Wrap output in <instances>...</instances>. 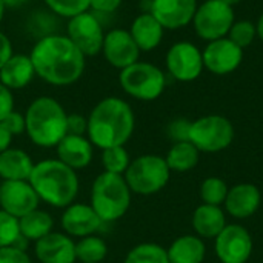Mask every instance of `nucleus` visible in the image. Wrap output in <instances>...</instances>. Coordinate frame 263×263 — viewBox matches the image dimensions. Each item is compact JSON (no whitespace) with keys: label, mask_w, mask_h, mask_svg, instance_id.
Here are the masks:
<instances>
[{"label":"nucleus","mask_w":263,"mask_h":263,"mask_svg":"<svg viewBox=\"0 0 263 263\" xmlns=\"http://www.w3.org/2000/svg\"><path fill=\"white\" fill-rule=\"evenodd\" d=\"M35 69L29 55L12 54L0 68V83L8 89H22L34 77Z\"/></svg>","instance_id":"21"},{"label":"nucleus","mask_w":263,"mask_h":263,"mask_svg":"<svg viewBox=\"0 0 263 263\" xmlns=\"http://www.w3.org/2000/svg\"><path fill=\"white\" fill-rule=\"evenodd\" d=\"M220 2H223V3H227V5H230V6H236V5H239L242 0H220Z\"/></svg>","instance_id":"45"},{"label":"nucleus","mask_w":263,"mask_h":263,"mask_svg":"<svg viewBox=\"0 0 263 263\" xmlns=\"http://www.w3.org/2000/svg\"><path fill=\"white\" fill-rule=\"evenodd\" d=\"M102 163L106 173H112V174H120L123 176L125 171L128 170L131 160H129V154L125 149V146H112V148H106L102 149Z\"/></svg>","instance_id":"31"},{"label":"nucleus","mask_w":263,"mask_h":263,"mask_svg":"<svg viewBox=\"0 0 263 263\" xmlns=\"http://www.w3.org/2000/svg\"><path fill=\"white\" fill-rule=\"evenodd\" d=\"M262 194L260 190L253 183H239L228 190V196L223 206L234 219H248L254 216L260 206Z\"/></svg>","instance_id":"17"},{"label":"nucleus","mask_w":263,"mask_h":263,"mask_svg":"<svg viewBox=\"0 0 263 263\" xmlns=\"http://www.w3.org/2000/svg\"><path fill=\"white\" fill-rule=\"evenodd\" d=\"M136 126L133 108L123 99L106 97L100 100L88 117V139L100 149L125 146Z\"/></svg>","instance_id":"2"},{"label":"nucleus","mask_w":263,"mask_h":263,"mask_svg":"<svg viewBox=\"0 0 263 263\" xmlns=\"http://www.w3.org/2000/svg\"><path fill=\"white\" fill-rule=\"evenodd\" d=\"M39 202L40 199L28 180L3 182L0 185V206L15 219L37 210Z\"/></svg>","instance_id":"14"},{"label":"nucleus","mask_w":263,"mask_h":263,"mask_svg":"<svg viewBox=\"0 0 263 263\" xmlns=\"http://www.w3.org/2000/svg\"><path fill=\"white\" fill-rule=\"evenodd\" d=\"M28 182L39 199L54 208L69 206L79 194L76 171L59 159H46L35 163Z\"/></svg>","instance_id":"3"},{"label":"nucleus","mask_w":263,"mask_h":263,"mask_svg":"<svg viewBox=\"0 0 263 263\" xmlns=\"http://www.w3.org/2000/svg\"><path fill=\"white\" fill-rule=\"evenodd\" d=\"M100 217L96 214L91 205L71 203L62 214V227L72 237L92 236L102 227Z\"/></svg>","instance_id":"18"},{"label":"nucleus","mask_w":263,"mask_h":263,"mask_svg":"<svg viewBox=\"0 0 263 263\" xmlns=\"http://www.w3.org/2000/svg\"><path fill=\"white\" fill-rule=\"evenodd\" d=\"M236 20L234 8L220 0H205L196 9L193 26L199 39L213 42L227 37Z\"/></svg>","instance_id":"9"},{"label":"nucleus","mask_w":263,"mask_h":263,"mask_svg":"<svg viewBox=\"0 0 263 263\" xmlns=\"http://www.w3.org/2000/svg\"><path fill=\"white\" fill-rule=\"evenodd\" d=\"M203 66L214 76H228L234 72L243 62V49L233 43L228 37L206 42L202 51Z\"/></svg>","instance_id":"12"},{"label":"nucleus","mask_w":263,"mask_h":263,"mask_svg":"<svg viewBox=\"0 0 263 263\" xmlns=\"http://www.w3.org/2000/svg\"><path fill=\"white\" fill-rule=\"evenodd\" d=\"M0 263H32L25 250L15 247L0 248Z\"/></svg>","instance_id":"36"},{"label":"nucleus","mask_w":263,"mask_h":263,"mask_svg":"<svg viewBox=\"0 0 263 263\" xmlns=\"http://www.w3.org/2000/svg\"><path fill=\"white\" fill-rule=\"evenodd\" d=\"M14 111V97L11 89H8L5 85L0 83V122Z\"/></svg>","instance_id":"39"},{"label":"nucleus","mask_w":263,"mask_h":263,"mask_svg":"<svg viewBox=\"0 0 263 263\" xmlns=\"http://www.w3.org/2000/svg\"><path fill=\"white\" fill-rule=\"evenodd\" d=\"M197 6V0H151L149 12L165 29H180L193 22Z\"/></svg>","instance_id":"16"},{"label":"nucleus","mask_w":263,"mask_h":263,"mask_svg":"<svg viewBox=\"0 0 263 263\" xmlns=\"http://www.w3.org/2000/svg\"><path fill=\"white\" fill-rule=\"evenodd\" d=\"M108 254V247L103 239L97 236L82 237L76 243V259L82 263H100Z\"/></svg>","instance_id":"28"},{"label":"nucleus","mask_w":263,"mask_h":263,"mask_svg":"<svg viewBox=\"0 0 263 263\" xmlns=\"http://www.w3.org/2000/svg\"><path fill=\"white\" fill-rule=\"evenodd\" d=\"M29 57L35 74L55 86L77 82L85 71V55L68 35L51 34L42 37L34 45Z\"/></svg>","instance_id":"1"},{"label":"nucleus","mask_w":263,"mask_h":263,"mask_svg":"<svg viewBox=\"0 0 263 263\" xmlns=\"http://www.w3.org/2000/svg\"><path fill=\"white\" fill-rule=\"evenodd\" d=\"M12 55V45L9 42V39L0 32V68L5 65V62Z\"/></svg>","instance_id":"41"},{"label":"nucleus","mask_w":263,"mask_h":263,"mask_svg":"<svg viewBox=\"0 0 263 263\" xmlns=\"http://www.w3.org/2000/svg\"><path fill=\"white\" fill-rule=\"evenodd\" d=\"M5 8H20L22 5L28 3L29 0H2Z\"/></svg>","instance_id":"43"},{"label":"nucleus","mask_w":263,"mask_h":263,"mask_svg":"<svg viewBox=\"0 0 263 263\" xmlns=\"http://www.w3.org/2000/svg\"><path fill=\"white\" fill-rule=\"evenodd\" d=\"M233 43H236L239 48L245 49L253 45V42L257 39V29L256 23L248 20V18H240L234 20L228 35H227Z\"/></svg>","instance_id":"32"},{"label":"nucleus","mask_w":263,"mask_h":263,"mask_svg":"<svg viewBox=\"0 0 263 263\" xmlns=\"http://www.w3.org/2000/svg\"><path fill=\"white\" fill-rule=\"evenodd\" d=\"M5 5H3V2L0 0V22H2V18H3V15H5Z\"/></svg>","instance_id":"46"},{"label":"nucleus","mask_w":263,"mask_h":263,"mask_svg":"<svg viewBox=\"0 0 263 263\" xmlns=\"http://www.w3.org/2000/svg\"><path fill=\"white\" fill-rule=\"evenodd\" d=\"M199 159H200V151L191 142H176L170 148L165 157L168 168L176 173L191 171L193 168L197 166Z\"/></svg>","instance_id":"27"},{"label":"nucleus","mask_w":263,"mask_h":263,"mask_svg":"<svg viewBox=\"0 0 263 263\" xmlns=\"http://www.w3.org/2000/svg\"><path fill=\"white\" fill-rule=\"evenodd\" d=\"M256 29H257V39H260L263 42V12L256 22Z\"/></svg>","instance_id":"44"},{"label":"nucleus","mask_w":263,"mask_h":263,"mask_svg":"<svg viewBox=\"0 0 263 263\" xmlns=\"http://www.w3.org/2000/svg\"><path fill=\"white\" fill-rule=\"evenodd\" d=\"M57 159L69 168H86L92 160V143L85 136L66 134L57 143Z\"/></svg>","instance_id":"20"},{"label":"nucleus","mask_w":263,"mask_h":263,"mask_svg":"<svg viewBox=\"0 0 263 263\" xmlns=\"http://www.w3.org/2000/svg\"><path fill=\"white\" fill-rule=\"evenodd\" d=\"M131 205V190L120 174L103 171L91 188V206L100 220L116 222L122 219Z\"/></svg>","instance_id":"5"},{"label":"nucleus","mask_w":263,"mask_h":263,"mask_svg":"<svg viewBox=\"0 0 263 263\" xmlns=\"http://www.w3.org/2000/svg\"><path fill=\"white\" fill-rule=\"evenodd\" d=\"M228 185L220 177H208L202 182L199 194L203 203L206 205H223L227 196H228Z\"/></svg>","instance_id":"30"},{"label":"nucleus","mask_w":263,"mask_h":263,"mask_svg":"<svg viewBox=\"0 0 263 263\" xmlns=\"http://www.w3.org/2000/svg\"><path fill=\"white\" fill-rule=\"evenodd\" d=\"M253 237L237 223L227 225L216 237L214 250L220 263H247L253 254Z\"/></svg>","instance_id":"11"},{"label":"nucleus","mask_w":263,"mask_h":263,"mask_svg":"<svg viewBox=\"0 0 263 263\" xmlns=\"http://www.w3.org/2000/svg\"><path fill=\"white\" fill-rule=\"evenodd\" d=\"M190 126L191 122L186 119H177L170 123L168 136L176 142H190Z\"/></svg>","instance_id":"35"},{"label":"nucleus","mask_w":263,"mask_h":263,"mask_svg":"<svg viewBox=\"0 0 263 263\" xmlns=\"http://www.w3.org/2000/svg\"><path fill=\"white\" fill-rule=\"evenodd\" d=\"M168 72L179 82H193L203 72L202 49L191 42H177L170 46L165 57Z\"/></svg>","instance_id":"10"},{"label":"nucleus","mask_w":263,"mask_h":263,"mask_svg":"<svg viewBox=\"0 0 263 263\" xmlns=\"http://www.w3.org/2000/svg\"><path fill=\"white\" fill-rule=\"evenodd\" d=\"M46 6L62 17L72 18L89 9V0H43Z\"/></svg>","instance_id":"33"},{"label":"nucleus","mask_w":263,"mask_h":263,"mask_svg":"<svg viewBox=\"0 0 263 263\" xmlns=\"http://www.w3.org/2000/svg\"><path fill=\"white\" fill-rule=\"evenodd\" d=\"M171 170L166 165L165 157L156 154H145L134 159L123 177L131 193L140 196H151L162 191L170 182Z\"/></svg>","instance_id":"6"},{"label":"nucleus","mask_w":263,"mask_h":263,"mask_svg":"<svg viewBox=\"0 0 263 263\" xmlns=\"http://www.w3.org/2000/svg\"><path fill=\"white\" fill-rule=\"evenodd\" d=\"M234 140V126L220 114H208L191 122L190 142L200 153H220Z\"/></svg>","instance_id":"8"},{"label":"nucleus","mask_w":263,"mask_h":263,"mask_svg":"<svg viewBox=\"0 0 263 263\" xmlns=\"http://www.w3.org/2000/svg\"><path fill=\"white\" fill-rule=\"evenodd\" d=\"M3 126L12 134V136H18L25 131V117L17 112V111H11L3 120H2Z\"/></svg>","instance_id":"37"},{"label":"nucleus","mask_w":263,"mask_h":263,"mask_svg":"<svg viewBox=\"0 0 263 263\" xmlns=\"http://www.w3.org/2000/svg\"><path fill=\"white\" fill-rule=\"evenodd\" d=\"M119 82L128 96L143 102L159 99L166 88L165 72L159 66L148 62H136L122 69Z\"/></svg>","instance_id":"7"},{"label":"nucleus","mask_w":263,"mask_h":263,"mask_svg":"<svg viewBox=\"0 0 263 263\" xmlns=\"http://www.w3.org/2000/svg\"><path fill=\"white\" fill-rule=\"evenodd\" d=\"M122 5V0H89V8L99 12H114Z\"/></svg>","instance_id":"40"},{"label":"nucleus","mask_w":263,"mask_h":263,"mask_svg":"<svg viewBox=\"0 0 263 263\" xmlns=\"http://www.w3.org/2000/svg\"><path fill=\"white\" fill-rule=\"evenodd\" d=\"M102 51H103L106 62L111 66L119 68L120 71L139 62V57L142 52L139 46L136 45L129 31H125V29H112L106 32L103 39Z\"/></svg>","instance_id":"15"},{"label":"nucleus","mask_w":263,"mask_h":263,"mask_svg":"<svg viewBox=\"0 0 263 263\" xmlns=\"http://www.w3.org/2000/svg\"><path fill=\"white\" fill-rule=\"evenodd\" d=\"M163 31L165 28L151 12H142L134 18L129 34L140 51H153L162 43Z\"/></svg>","instance_id":"22"},{"label":"nucleus","mask_w":263,"mask_h":263,"mask_svg":"<svg viewBox=\"0 0 263 263\" xmlns=\"http://www.w3.org/2000/svg\"><path fill=\"white\" fill-rule=\"evenodd\" d=\"M68 37L80 49V52L88 57L102 51L105 34L97 17L86 11L69 18Z\"/></svg>","instance_id":"13"},{"label":"nucleus","mask_w":263,"mask_h":263,"mask_svg":"<svg viewBox=\"0 0 263 263\" xmlns=\"http://www.w3.org/2000/svg\"><path fill=\"white\" fill-rule=\"evenodd\" d=\"M34 253L40 263H74L76 243L69 236L49 233L35 242Z\"/></svg>","instance_id":"19"},{"label":"nucleus","mask_w":263,"mask_h":263,"mask_svg":"<svg viewBox=\"0 0 263 263\" xmlns=\"http://www.w3.org/2000/svg\"><path fill=\"white\" fill-rule=\"evenodd\" d=\"M123 263H170L168 253L157 243H140L134 247Z\"/></svg>","instance_id":"29"},{"label":"nucleus","mask_w":263,"mask_h":263,"mask_svg":"<svg viewBox=\"0 0 263 263\" xmlns=\"http://www.w3.org/2000/svg\"><path fill=\"white\" fill-rule=\"evenodd\" d=\"M52 217L46 211H42L39 208L18 219L20 236L26 240H40L42 237L52 233Z\"/></svg>","instance_id":"26"},{"label":"nucleus","mask_w":263,"mask_h":263,"mask_svg":"<svg viewBox=\"0 0 263 263\" xmlns=\"http://www.w3.org/2000/svg\"><path fill=\"white\" fill-rule=\"evenodd\" d=\"M34 165L32 159L22 149L8 148L0 153V177L3 182L29 180Z\"/></svg>","instance_id":"24"},{"label":"nucleus","mask_w":263,"mask_h":263,"mask_svg":"<svg viewBox=\"0 0 263 263\" xmlns=\"http://www.w3.org/2000/svg\"><path fill=\"white\" fill-rule=\"evenodd\" d=\"M170 263H202L206 256V247L199 236H180L166 250Z\"/></svg>","instance_id":"25"},{"label":"nucleus","mask_w":263,"mask_h":263,"mask_svg":"<svg viewBox=\"0 0 263 263\" xmlns=\"http://www.w3.org/2000/svg\"><path fill=\"white\" fill-rule=\"evenodd\" d=\"M11 140H12V134L3 126V123L0 122V153L6 151L11 145Z\"/></svg>","instance_id":"42"},{"label":"nucleus","mask_w":263,"mask_h":263,"mask_svg":"<svg viewBox=\"0 0 263 263\" xmlns=\"http://www.w3.org/2000/svg\"><path fill=\"white\" fill-rule=\"evenodd\" d=\"M66 117L68 114L55 99L43 96L28 106L25 114V131L37 146H57L66 136Z\"/></svg>","instance_id":"4"},{"label":"nucleus","mask_w":263,"mask_h":263,"mask_svg":"<svg viewBox=\"0 0 263 263\" xmlns=\"http://www.w3.org/2000/svg\"><path fill=\"white\" fill-rule=\"evenodd\" d=\"M88 129V119L80 114H69L66 117V134L85 136Z\"/></svg>","instance_id":"38"},{"label":"nucleus","mask_w":263,"mask_h":263,"mask_svg":"<svg viewBox=\"0 0 263 263\" xmlns=\"http://www.w3.org/2000/svg\"><path fill=\"white\" fill-rule=\"evenodd\" d=\"M20 237L18 219L0 210V248L14 247Z\"/></svg>","instance_id":"34"},{"label":"nucleus","mask_w":263,"mask_h":263,"mask_svg":"<svg viewBox=\"0 0 263 263\" xmlns=\"http://www.w3.org/2000/svg\"><path fill=\"white\" fill-rule=\"evenodd\" d=\"M227 225L225 211L216 205L202 203L193 214V228L200 239H216Z\"/></svg>","instance_id":"23"}]
</instances>
